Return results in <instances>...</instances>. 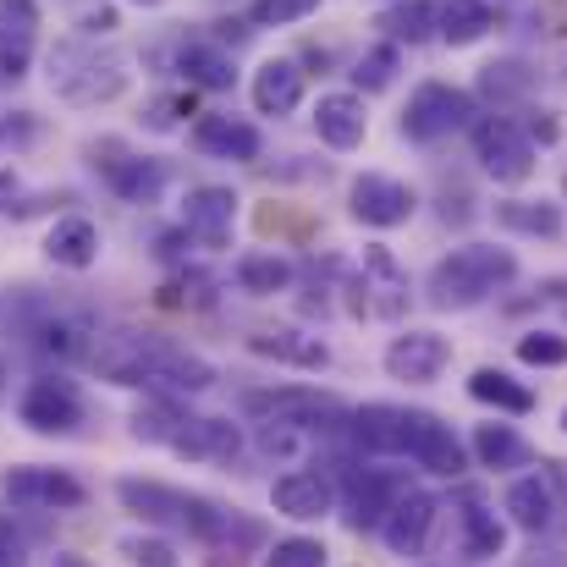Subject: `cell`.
I'll return each instance as SVG.
<instances>
[{
  "label": "cell",
  "mask_w": 567,
  "mask_h": 567,
  "mask_svg": "<svg viewBox=\"0 0 567 567\" xmlns=\"http://www.w3.org/2000/svg\"><path fill=\"white\" fill-rule=\"evenodd\" d=\"M518 276V259L496 243H468L457 254H446L435 270H430V303L435 309H474L485 303L491 292H502L507 281Z\"/></svg>",
  "instance_id": "obj_1"
},
{
  "label": "cell",
  "mask_w": 567,
  "mask_h": 567,
  "mask_svg": "<svg viewBox=\"0 0 567 567\" xmlns=\"http://www.w3.org/2000/svg\"><path fill=\"white\" fill-rule=\"evenodd\" d=\"M166 359H172V342L150 337V331H111L89 353V364L105 380H116V385H155L161 370H166Z\"/></svg>",
  "instance_id": "obj_2"
},
{
  "label": "cell",
  "mask_w": 567,
  "mask_h": 567,
  "mask_svg": "<svg viewBox=\"0 0 567 567\" xmlns=\"http://www.w3.org/2000/svg\"><path fill=\"white\" fill-rule=\"evenodd\" d=\"M468 116H474V100L463 89H452V83H419L413 100H408V111H402V133L413 144H435V138L468 127Z\"/></svg>",
  "instance_id": "obj_3"
},
{
  "label": "cell",
  "mask_w": 567,
  "mask_h": 567,
  "mask_svg": "<svg viewBox=\"0 0 567 567\" xmlns=\"http://www.w3.org/2000/svg\"><path fill=\"white\" fill-rule=\"evenodd\" d=\"M248 413L259 419H276V424H298V430H342L348 424V408L342 396L331 391H254L248 396Z\"/></svg>",
  "instance_id": "obj_4"
},
{
  "label": "cell",
  "mask_w": 567,
  "mask_h": 567,
  "mask_svg": "<svg viewBox=\"0 0 567 567\" xmlns=\"http://www.w3.org/2000/svg\"><path fill=\"white\" fill-rule=\"evenodd\" d=\"M474 155H480V166H485L496 183H524V177L535 172V138L518 133L507 116H485V122L474 127Z\"/></svg>",
  "instance_id": "obj_5"
},
{
  "label": "cell",
  "mask_w": 567,
  "mask_h": 567,
  "mask_svg": "<svg viewBox=\"0 0 567 567\" xmlns=\"http://www.w3.org/2000/svg\"><path fill=\"white\" fill-rule=\"evenodd\" d=\"M0 491H6L11 507H33V513H39V507H83V502H89L83 480H72L66 468H39V463L6 468Z\"/></svg>",
  "instance_id": "obj_6"
},
{
  "label": "cell",
  "mask_w": 567,
  "mask_h": 567,
  "mask_svg": "<svg viewBox=\"0 0 567 567\" xmlns=\"http://www.w3.org/2000/svg\"><path fill=\"white\" fill-rule=\"evenodd\" d=\"M22 424L39 430V435H66L83 424V396L78 385L61 375H39L22 391Z\"/></svg>",
  "instance_id": "obj_7"
},
{
  "label": "cell",
  "mask_w": 567,
  "mask_h": 567,
  "mask_svg": "<svg viewBox=\"0 0 567 567\" xmlns=\"http://www.w3.org/2000/svg\"><path fill=\"white\" fill-rule=\"evenodd\" d=\"M408 457L435 474V480H457L468 468L463 457V441L452 435V424H441L435 413H408Z\"/></svg>",
  "instance_id": "obj_8"
},
{
  "label": "cell",
  "mask_w": 567,
  "mask_h": 567,
  "mask_svg": "<svg viewBox=\"0 0 567 567\" xmlns=\"http://www.w3.org/2000/svg\"><path fill=\"white\" fill-rule=\"evenodd\" d=\"M430 529H435V496L396 491L391 513L380 518V540L391 546V557H419L430 546Z\"/></svg>",
  "instance_id": "obj_9"
},
{
  "label": "cell",
  "mask_w": 567,
  "mask_h": 567,
  "mask_svg": "<svg viewBox=\"0 0 567 567\" xmlns=\"http://www.w3.org/2000/svg\"><path fill=\"white\" fill-rule=\"evenodd\" d=\"M177 457L188 463H231L243 452V435L231 419H215V413H198V419H177L172 441H166Z\"/></svg>",
  "instance_id": "obj_10"
},
{
  "label": "cell",
  "mask_w": 567,
  "mask_h": 567,
  "mask_svg": "<svg viewBox=\"0 0 567 567\" xmlns=\"http://www.w3.org/2000/svg\"><path fill=\"white\" fill-rule=\"evenodd\" d=\"M61 61H72L78 72H55V94L61 100H72V105H100V100H111V94H122V83H127V72H122V61L116 55H78V50H66Z\"/></svg>",
  "instance_id": "obj_11"
},
{
  "label": "cell",
  "mask_w": 567,
  "mask_h": 567,
  "mask_svg": "<svg viewBox=\"0 0 567 567\" xmlns=\"http://www.w3.org/2000/svg\"><path fill=\"white\" fill-rule=\"evenodd\" d=\"M446 364H452V342L435 337V331H408V337H396V342L385 348V375L408 380V385L435 380Z\"/></svg>",
  "instance_id": "obj_12"
},
{
  "label": "cell",
  "mask_w": 567,
  "mask_h": 567,
  "mask_svg": "<svg viewBox=\"0 0 567 567\" xmlns=\"http://www.w3.org/2000/svg\"><path fill=\"white\" fill-rule=\"evenodd\" d=\"M270 507H276L281 518H292V524H315V518H326V513L337 507V491H331L326 474L292 468V474H281V480L270 485Z\"/></svg>",
  "instance_id": "obj_13"
},
{
  "label": "cell",
  "mask_w": 567,
  "mask_h": 567,
  "mask_svg": "<svg viewBox=\"0 0 567 567\" xmlns=\"http://www.w3.org/2000/svg\"><path fill=\"white\" fill-rule=\"evenodd\" d=\"M231 220H237V193L231 188H193L183 198V226L204 248H226L231 243Z\"/></svg>",
  "instance_id": "obj_14"
},
{
  "label": "cell",
  "mask_w": 567,
  "mask_h": 567,
  "mask_svg": "<svg viewBox=\"0 0 567 567\" xmlns=\"http://www.w3.org/2000/svg\"><path fill=\"white\" fill-rule=\"evenodd\" d=\"M413 215V188L396 183V177H380V172H364L353 183V220L364 226H402Z\"/></svg>",
  "instance_id": "obj_15"
},
{
  "label": "cell",
  "mask_w": 567,
  "mask_h": 567,
  "mask_svg": "<svg viewBox=\"0 0 567 567\" xmlns=\"http://www.w3.org/2000/svg\"><path fill=\"white\" fill-rule=\"evenodd\" d=\"M364 309L375 320H402L408 315V270L391 259V248H364Z\"/></svg>",
  "instance_id": "obj_16"
},
{
  "label": "cell",
  "mask_w": 567,
  "mask_h": 567,
  "mask_svg": "<svg viewBox=\"0 0 567 567\" xmlns=\"http://www.w3.org/2000/svg\"><path fill=\"white\" fill-rule=\"evenodd\" d=\"M193 144L204 150V155H215V161H254L259 155V127L254 122H243V116H204L198 127H193Z\"/></svg>",
  "instance_id": "obj_17"
},
{
  "label": "cell",
  "mask_w": 567,
  "mask_h": 567,
  "mask_svg": "<svg viewBox=\"0 0 567 567\" xmlns=\"http://www.w3.org/2000/svg\"><path fill=\"white\" fill-rule=\"evenodd\" d=\"M248 353L276 359V364H292V370H326V364H331V348H326L320 337L292 331V326H281V331H254V337H248Z\"/></svg>",
  "instance_id": "obj_18"
},
{
  "label": "cell",
  "mask_w": 567,
  "mask_h": 567,
  "mask_svg": "<svg viewBox=\"0 0 567 567\" xmlns=\"http://www.w3.org/2000/svg\"><path fill=\"white\" fill-rule=\"evenodd\" d=\"M116 496L144 524H177V529L188 524V491H172V485H155V480H122Z\"/></svg>",
  "instance_id": "obj_19"
},
{
  "label": "cell",
  "mask_w": 567,
  "mask_h": 567,
  "mask_svg": "<svg viewBox=\"0 0 567 567\" xmlns=\"http://www.w3.org/2000/svg\"><path fill=\"white\" fill-rule=\"evenodd\" d=\"M502 507H507V518H513L524 535H540V529H551V524H557V485H551V480H540V474L513 480Z\"/></svg>",
  "instance_id": "obj_20"
},
{
  "label": "cell",
  "mask_w": 567,
  "mask_h": 567,
  "mask_svg": "<svg viewBox=\"0 0 567 567\" xmlns=\"http://www.w3.org/2000/svg\"><path fill=\"white\" fill-rule=\"evenodd\" d=\"M315 127H320V138H326L331 150H359V144H364V127H370L364 100H359V94H326V100L315 105Z\"/></svg>",
  "instance_id": "obj_21"
},
{
  "label": "cell",
  "mask_w": 567,
  "mask_h": 567,
  "mask_svg": "<svg viewBox=\"0 0 567 567\" xmlns=\"http://www.w3.org/2000/svg\"><path fill=\"white\" fill-rule=\"evenodd\" d=\"M44 254H50V265L89 270V265L100 259V231H94V220H83V215L55 220V226H50V237H44Z\"/></svg>",
  "instance_id": "obj_22"
},
{
  "label": "cell",
  "mask_w": 567,
  "mask_h": 567,
  "mask_svg": "<svg viewBox=\"0 0 567 567\" xmlns=\"http://www.w3.org/2000/svg\"><path fill=\"white\" fill-rule=\"evenodd\" d=\"M353 435L364 452H408V413L402 408H385V402H370L353 413Z\"/></svg>",
  "instance_id": "obj_23"
},
{
  "label": "cell",
  "mask_w": 567,
  "mask_h": 567,
  "mask_svg": "<svg viewBox=\"0 0 567 567\" xmlns=\"http://www.w3.org/2000/svg\"><path fill=\"white\" fill-rule=\"evenodd\" d=\"M298 100H303V72L292 61H265L254 72V105L265 116H287V111H298Z\"/></svg>",
  "instance_id": "obj_24"
},
{
  "label": "cell",
  "mask_w": 567,
  "mask_h": 567,
  "mask_svg": "<svg viewBox=\"0 0 567 567\" xmlns=\"http://www.w3.org/2000/svg\"><path fill=\"white\" fill-rule=\"evenodd\" d=\"M468 396L496 408V413H529L535 408V391L524 380H513L507 370H474L468 375Z\"/></svg>",
  "instance_id": "obj_25"
},
{
  "label": "cell",
  "mask_w": 567,
  "mask_h": 567,
  "mask_svg": "<svg viewBox=\"0 0 567 567\" xmlns=\"http://www.w3.org/2000/svg\"><path fill=\"white\" fill-rule=\"evenodd\" d=\"M496 226L529 231V237H563V209L546 204V198H502L496 204Z\"/></svg>",
  "instance_id": "obj_26"
},
{
  "label": "cell",
  "mask_w": 567,
  "mask_h": 567,
  "mask_svg": "<svg viewBox=\"0 0 567 567\" xmlns=\"http://www.w3.org/2000/svg\"><path fill=\"white\" fill-rule=\"evenodd\" d=\"M457 529H463V551H468L474 563H491V557L507 551V529H502V518H496L491 507H480V502H468V507L457 513Z\"/></svg>",
  "instance_id": "obj_27"
},
{
  "label": "cell",
  "mask_w": 567,
  "mask_h": 567,
  "mask_svg": "<svg viewBox=\"0 0 567 567\" xmlns=\"http://www.w3.org/2000/svg\"><path fill=\"white\" fill-rule=\"evenodd\" d=\"M105 183L122 193L127 204H155L161 166H155V161H138V155H122V161H105Z\"/></svg>",
  "instance_id": "obj_28"
},
{
  "label": "cell",
  "mask_w": 567,
  "mask_h": 567,
  "mask_svg": "<svg viewBox=\"0 0 567 567\" xmlns=\"http://www.w3.org/2000/svg\"><path fill=\"white\" fill-rule=\"evenodd\" d=\"M474 452H480L485 468H524V463L535 457L529 441H524L518 430H507V424H480V430H474Z\"/></svg>",
  "instance_id": "obj_29"
},
{
  "label": "cell",
  "mask_w": 567,
  "mask_h": 567,
  "mask_svg": "<svg viewBox=\"0 0 567 567\" xmlns=\"http://www.w3.org/2000/svg\"><path fill=\"white\" fill-rule=\"evenodd\" d=\"M177 66H183L188 83H204V89H226L231 83V55L215 50V44H183Z\"/></svg>",
  "instance_id": "obj_30"
},
{
  "label": "cell",
  "mask_w": 567,
  "mask_h": 567,
  "mask_svg": "<svg viewBox=\"0 0 567 567\" xmlns=\"http://www.w3.org/2000/svg\"><path fill=\"white\" fill-rule=\"evenodd\" d=\"M237 281H243V292H281L287 281H292V265L281 259V254H243L237 259Z\"/></svg>",
  "instance_id": "obj_31"
},
{
  "label": "cell",
  "mask_w": 567,
  "mask_h": 567,
  "mask_svg": "<svg viewBox=\"0 0 567 567\" xmlns=\"http://www.w3.org/2000/svg\"><path fill=\"white\" fill-rule=\"evenodd\" d=\"M491 22H496V17H491L485 0H446V6H441V33H446L452 44H474Z\"/></svg>",
  "instance_id": "obj_32"
},
{
  "label": "cell",
  "mask_w": 567,
  "mask_h": 567,
  "mask_svg": "<svg viewBox=\"0 0 567 567\" xmlns=\"http://www.w3.org/2000/svg\"><path fill=\"white\" fill-rule=\"evenodd\" d=\"M391 502H396V485L385 480V474H364V480H353V524L359 529H370V524H380L385 513H391Z\"/></svg>",
  "instance_id": "obj_33"
},
{
  "label": "cell",
  "mask_w": 567,
  "mask_h": 567,
  "mask_svg": "<svg viewBox=\"0 0 567 567\" xmlns=\"http://www.w3.org/2000/svg\"><path fill=\"white\" fill-rule=\"evenodd\" d=\"M435 22H441V6H430V0H408V6H402V11H391L380 28H391V39L419 44V39H430V33H435Z\"/></svg>",
  "instance_id": "obj_34"
},
{
  "label": "cell",
  "mask_w": 567,
  "mask_h": 567,
  "mask_svg": "<svg viewBox=\"0 0 567 567\" xmlns=\"http://www.w3.org/2000/svg\"><path fill=\"white\" fill-rule=\"evenodd\" d=\"M518 359L524 364H540V370H557V364H567V337H557V331H529V337H518Z\"/></svg>",
  "instance_id": "obj_35"
},
{
  "label": "cell",
  "mask_w": 567,
  "mask_h": 567,
  "mask_svg": "<svg viewBox=\"0 0 567 567\" xmlns=\"http://www.w3.org/2000/svg\"><path fill=\"white\" fill-rule=\"evenodd\" d=\"M320 0H254L248 6V22L254 28H281V22H303Z\"/></svg>",
  "instance_id": "obj_36"
},
{
  "label": "cell",
  "mask_w": 567,
  "mask_h": 567,
  "mask_svg": "<svg viewBox=\"0 0 567 567\" xmlns=\"http://www.w3.org/2000/svg\"><path fill=\"white\" fill-rule=\"evenodd\" d=\"M480 89H485L491 100H518V94H529V72H524L518 61H502V66H485Z\"/></svg>",
  "instance_id": "obj_37"
},
{
  "label": "cell",
  "mask_w": 567,
  "mask_h": 567,
  "mask_svg": "<svg viewBox=\"0 0 567 567\" xmlns=\"http://www.w3.org/2000/svg\"><path fill=\"white\" fill-rule=\"evenodd\" d=\"M265 567H326V546L320 540H303V535L276 540V551L265 557Z\"/></svg>",
  "instance_id": "obj_38"
},
{
  "label": "cell",
  "mask_w": 567,
  "mask_h": 567,
  "mask_svg": "<svg viewBox=\"0 0 567 567\" xmlns=\"http://www.w3.org/2000/svg\"><path fill=\"white\" fill-rule=\"evenodd\" d=\"M116 551L133 567H177V551H172L166 540H155V535H127Z\"/></svg>",
  "instance_id": "obj_39"
},
{
  "label": "cell",
  "mask_w": 567,
  "mask_h": 567,
  "mask_svg": "<svg viewBox=\"0 0 567 567\" xmlns=\"http://www.w3.org/2000/svg\"><path fill=\"white\" fill-rule=\"evenodd\" d=\"M359 89H385L391 78H396V44H380V50H370L364 61H359Z\"/></svg>",
  "instance_id": "obj_40"
},
{
  "label": "cell",
  "mask_w": 567,
  "mask_h": 567,
  "mask_svg": "<svg viewBox=\"0 0 567 567\" xmlns=\"http://www.w3.org/2000/svg\"><path fill=\"white\" fill-rule=\"evenodd\" d=\"M0 28L17 33V39H28L39 28V6L33 0H0Z\"/></svg>",
  "instance_id": "obj_41"
},
{
  "label": "cell",
  "mask_w": 567,
  "mask_h": 567,
  "mask_svg": "<svg viewBox=\"0 0 567 567\" xmlns=\"http://www.w3.org/2000/svg\"><path fill=\"white\" fill-rule=\"evenodd\" d=\"M39 138V122L28 111H11V122H0V150H28Z\"/></svg>",
  "instance_id": "obj_42"
},
{
  "label": "cell",
  "mask_w": 567,
  "mask_h": 567,
  "mask_svg": "<svg viewBox=\"0 0 567 567\" xmlns=\"http://www.w3.org/2000/svg\"><path fill=\"white\" fill-rule=\"evenodd\" d=\"M83 331L78 326H66V320H55V326H44V337H39V348H50V353H61V359H72L83 342H78Z\"/></svg>",
  "instance_id": "obj_43"
},
{
  "label": "cell",
  "mask_w": 567,
  "mask_h": 567,
  "mask_svg": "<svg viewBox=\"0 0 567 567\" xmlns=\"http://www.w3.org/2000/svg\"><path fill=\"white\" fill-rule=\"evenodd\" d=\"M0 567H22V540L11 535V524H0Z\"/></svg>",
  "instance_id": "obj_44"
},
{
  "label": "cell",
  "mask_w": 567,
  "mask_h": 567,
  "mask_svg": "<svg viewBox=\"0 0 567 567\" xmlns=\"http://www.w3.org/2000/svg\"><path fill=\"white\" fill-rule=\"evenodd\" d=\"M546 468H551V485H557V491H567V463H546Z\"/></svg>",
  "instance_id": "obj_45"
},
{
  "label": "cell",
  "mask_w": 567,
  "mask_h": 567,
  "mask_svg": "<svg viewBox=\"0 0 567 567\" xmlns=\"http://www.w3.org/2000/svg\"><path fill=\"white\" fill-rule=\"evenodd\" d=\"M0 402H6V359H0Z\"/></svg>",
  "instance_id": "obj_46"
},
{
  "label": "cell",
  "mask_w": 567,
  "mask_h": 567,
  "mask_svg": "<svg viewBox=\"0 0 567 567\" xmlns=\"http://www.w3.org/2000/svg\"><path fill=\"white\" fill-rule=\"evenodd\" d=\"M6 193H11V177H0V198H6Z\"/></svg>",
  "instance_id": "obj_47"
},
{
  "label": "cell",
  "mask_w": 567,
  "mask_h": 567,
  "mask_svg": "<svg viewBox=\"0 0 567 567\" xmlns=\"http://www.w3.org/2000/svg\"><path fill=\"white\" fill-rule=\"evenodd\" d=\"M138 6H161V0H138Z\"/></svg>",
  "instance_id": "obj_48"
},
{
  "label": "cell",
  "mask_w": 567,
  "mask_h": 567,
  "mask_svg": "<svg viewBox=\"0 0 567 567\" xmlns=\"http://www.w3.org/2000/svg\"><path fill=\"white\" fill-rule=\"evenodd\" d=\"M563 430H567V408H563Z\"/></svg>",
  "instance_id": "obj_49"
}]
</instances>
